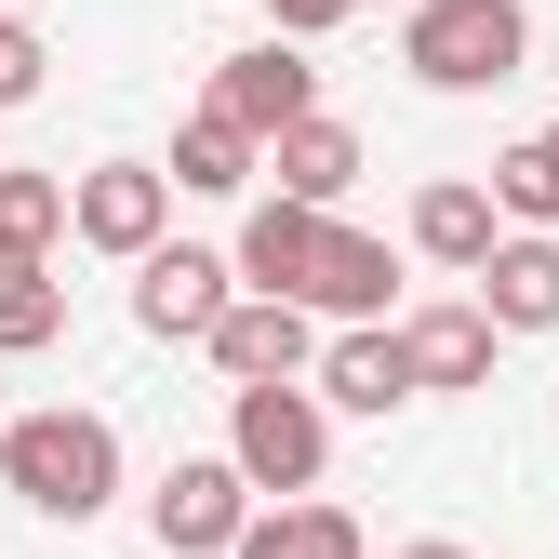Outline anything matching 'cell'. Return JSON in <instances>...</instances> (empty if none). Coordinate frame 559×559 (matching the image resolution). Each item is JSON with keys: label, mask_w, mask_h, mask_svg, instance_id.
<instances>
[{"label": "cell", "mask_w": 559, "mask_h": 559, "mask_svg": "<svg viewBox=\"0 0 559 559\" xmlns=\"http://www.w3.org/2000/svg\"><path fill=\"white\" fill-rule=\"evenodd\" d=\"M493 227H507V214H493V187H466V174H440L427 200H413V253H427V266H453V280L493 253Z\"/></svg>", "instance_id": "obj_16"}, {"label": "cell", "mask_w": 559, "mask_h": 559, "mask_svg": "<svg viewBox=\"0 0 559 559\" xmlns=\"http://www.w3.org/2000/svg\"><path fill=\"white\" fill-rule=\"evenodd\" d=\"M253 160H266V147H253L227 107H200V120L174 133V187H187V200H240V187H253Z\"/></svg>", "instance_id": "obj_18"}, {"label": "cell", "mask_w": 559, "mask_h": 559, "mask_svg": "<svg viewBox=\"0 0 559 559\" xmlns=\"http://www.w3.org/2000/svg\"><path fill=\"white\" fill-rule=\"evenodd\" d=\"M53 333H67V280H53V253H14V240H0V360H40Z\"/></svg>", "instance_id": "obj_17"}, {"label": "cell", "mask_w": 559, "mask_h": 559, "mask_svg": "<svg viewBox=\"0 0 559 559\" xmlns=\"http://www.w3.org/2000/svg\"><path fill=\"white\" fill-rule=\"evenodd\" d=\"M386 294H400V253H386L373 227H333V214H320V253H307V280H294V307H320V320H386Z\"/></svg>", "instance_id": "obj_8"}, {"label": "cell", "mask_w": 559, "mask_h": 559, "mask_svg": "<svg viewBox=\"0 0 559 559\" xmlns=\"http://www.w3.org/2000/svg\"><path fill=\"white\" fill-rule=\"evenodd\" d=\"M493 320H479V294L466 307H413L400 320V360H413V386H493Z\"/></svg>", "instance_id": "obj_13"}, {"label": "cell", "mask_w": 559, "mask_h": 559, "mask_svg": "<svg viewBox=\"0 0 559 559\" xmlns=\"http://www.w3.org/2000/svg\"><path fill=\"white\" fill-rule=\"evenodd\" d=\"M0 240H14V253H53L67 240V174H0Z\"/></svg>", "instance_id": "obj_20"}, {"label": "cell", "mask_w": 559, "mask_h": 559, "mask_svg": "<svg viewBox=\"0 0 559 559\" xmlns=\"http://www.w3.org/2000/svg\"><path fill=\"white\" fill-rule=\"evenodd\" d=\"M386 559H466V546H453V533H413V546H386Z\"/></svg>", "instance_id": "obj_23"}, {"label": "cell", "mask_w": 559, "mask_h": 559, "mask_svg": "<svg viewBox=\"0 0 559 559\" xmlns=\"http://www.w3.org/2000/svg\"><path fill=\"white\" fill-rule=\"evenodd\" d=\"M200 346H214L227 386H253V373H307V307H294V294H227Z\"/></svg>", "instance_id": "obj_10"}, {"label": "cell", "mask_w": 559, "mask_h": 559, "mask_svg": "<svg viewBox=\"0 0 559 559\" xmlns=\"http://www.w3.org/2000/svg\"><path fill=\"white\" fill-rule=\"evenodd\" d=\"M253 174H280V200H320V214H333V200L360 187V133H346L333 107H307V120H280V133H266V160H253Z\"/></svg>", "instance_id": "obj_12"}, {"label": "cell", "mask_w": 559, "mask_h": 559, "mask_svg": "<svg viewBox=\"0 0 559 559\" xmlns=\"http://www.w3.org/2000/svg\"><path fill=\"white\" fill-rule=\"evenodd\" d=\"M320 400H333V413H400V400H427L413 360H400V320H346V333L320 346Z\"/></svg>", "instance_id": "obj_11"}, {"label": "cell", "mask_w": 559, "mask_h": 559, "mask_svg": "<svg viewBox=\"0 0 559 559\" xmlns=\"http://www.w3.org/2000/svg\"><path fill=\"white\" fill-rule=\"evenodd\" d=\"M493 214L559 227V133H533V147H507V160H493Z\"/></svg>", "instance_id": "obj_19"}, {"label": "cell", "mask_w": 559, "mask_h": 559, "mask_svg": "<svg viewBox=\"0 0 559 559\" xmlns=\"http://www.w3.org/2000/svg\"><path fill=\"white\" fill-rule=\"evenodd\" d=\"M0 479H14V493L40 507V520H107L120 507V427L107 413H14V427H0Z\"/></svg>", "instance_id": "obj_1"}, {"label": "cell", "mask_w": 559, "mask_h": 559, "mask_svg": "<svg viewBox=\"0 0 559 559\" xmlns=\"http://www.w3.org/2000/svg\"><path fill=\"white\" fill-rule=\"evenodd\" d=\"M227 294H240V266L200 253V240H147V253H133V320H147L160 346H200Z\"/></svg>", "instance_id": "obj_6"}, {"label": "cell", "mask_w": 559, "mask_h": 559, "mask_svg": "<svg viewBox=\"0 0 559 559\" xmlns=\"http://www.w3.org/2000/svg\"><path fill=\"white\" fill-rule=\"evenodd\" d=\"M214 107L253 133V147H266L280 120H307V107H320V67H307V40H280V27H266L253 53H227V67H214Z\"/></svg>", "instance_id": "obj_7"}, {"label": "cell", "mask_w": 559, "mask_h": 559, "mask_svg": "<svg viewBox=\"0 0 559 559\" xmlns=\"http://www.w3.org/2000/svg\"><path fill=\"white\" fill-rule=\"evenodd\" d=\"M240 520H253V479H240L227 453H187V466H160V493H147L160 559H227V546H240Z\"/></svg>", "instance_id": "obj_4"}, {"label": "cell", "mask_w": 559, "mask_h": 559, "mask_svg": "<svg viewBox=\"0 0 559 559\" xmlns=\"http://www.w3.org/2000/svg\"><path fill=\"white\" fill-rule=\"evenodd\" d=\"M466 280H479V320L493 333H559V240L546 227H520V240L493 227V253H479Z\"/></svg>", "instance_id": "obj_9"}, {"label": "cell", "mask_w": 559, "mask_h": 559, "mask_svg": "<svg viewBox=\"0 0 559 559\" xmlns=\"http://www.w3.org/2000/svg\"><path fill=\"white\" fill-rule=\"evenodd\" d=\"M307 253H320V200H253V214H240V294H294V280H307Z\"/></svg>", "instance_id": "obj_15"}, {"label": "cell", "mask_w": 559, "mask_h": 559, "mask_svg": "<svg viewBox=\"0 0 559 559\" xmlns=\"http://www.w3.org/2000/svg\"><path fill=\"white\" fill-rule=\"evenodd\" d=\"M266 14H280V40H320V27H346V14H360V0H266Z\"/></svg>", "instance_id": "obj_22"}, {"label": "cell", "mask_w": 559, "mask_h": 559, "mask_svg": "<svg viewBox=\"0 0 559 559\" xmlns=\"http://www.w3.org/2000/svg\"><path fill=\"white\" fill-rule=\"evenodd\" d=\"M40 67H53L40 27H27V14H0V107H27V94H40Z\"/></svg>", "instance_id": "obj_21"}, {"label": "cell", "mask_w": 559, "mask_h": 559, "mask_svg": "<svg viewBox=\"0 0 559 559\" xmlns=\"http://www.w3.org/2000/svg\"><path fill=\"white\" fill-rule=\"evenodd\" d=\"M227 559H373V546H360V520H346V507L280 493V507H253V520H240V546H227Z\"/></svg>", "instance_id": "obj_14"}, {"label": "cell", "mask_w": 559, "mask_h": 559, "mask_svg": "<svg viewBox=\"0 0 559 559\" xmlns=\"http://www.w3.org/2000/svg\"><path fill=\"white\" fill-rule=\"evenodd\" d=\"M400 53H413L427 94H493V81H520L533 14H520V0H413V14H400Z\"/></svg>", "instance_id": "obj_2"}, {"label": "cell", "mask_w": 559, "mask_h": 559, "mask_svg": "<svg viewBox=\"0 0 559 559\" xmlns=\"http://www.w3.org/2000/svg\"><path fill=\"white\" fill-rule=\"evenodd\" d=\"M0 14H14V0H0Z\"/></svg>", "instance_id": "obj_24"}, {"label": "cell", "mask_w": 559, "mask_h": 559, "mask_svg": "<svg viewBox=\"0 0 559 559\" xmlns=\"http://www.w3.org/2000/svg\"><path fill=\"white\" fill-rule=\"evenodd\" d=\"M160 227H174V174L160 160H94L81 187H67V240H81V253H120L133 266Z\"/></svg>", "instance_id": "obj_5"}, {"label": "cell", "mask_w": 559, "mask_h": 559, "mask_svg": "<svg viewBox=\"0 0 559 559\" xmlns=\"http://www.w3.org/2000/svg\"><path fill=\"white\" fill-rule=\"evenodd\" d=\"M320 453H333V413H320L294 373L227 386V466L253 479V493H320Z\"/></svg>", "instance_id": "obj_3"}]
</instances>
